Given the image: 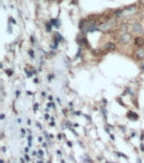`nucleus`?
<instances>
[{
    "label": "nucleus",
    "mask_w": 144,
    "mask_h": 163,
    "mask_svg": "<svg viewBox=\"0 0 144 163\" xmlns=\"http://www.w3.org/2000/svg\"><path fill=\"white\" fill-rule=\"evenodd\" d=\"M135 44L138 47H143L144 46V36H136V38H135Z\"/></svg>",
    "instance_id": "20e7f679"
},
{
    "label": "nucleus",
    "mask_w": 144,
    "mask_h": 163,
    "mask_svg": "<svg viewBox=\"0 0 144 163\" xmlns=\"http://www.w3.org/2000/svg\"><path fill=\"white\" fill-rule=\"evenodd\" d=\"M127 117H128V118H130V119H131V120H138V119H139V117H138V114H133V112H132V111H130V112H128V114H127Z\"/></svg>",
    "instance_id": "423d86ee"
},
{
    "label": "nucleus",
    "mask_w": 144,
    "mask_h": 163,
    "mask_svg": "<svg viewBox=\"0 0 144 163\" xmlns=\"http://www.w3.org/2000/svg\"><path fill=\"white\" fill-rule=\"evenodd\" d=\"M133 54H135V58L136 59H139V60H144V48H143V47L136 48Z\"/></svg>",
    "instance_id": "f03ea898"
},
{
    "label": "nucleus",
    "mask_w": 144,
    "mask_h": 163,
    "mask_svg": "<svg viewBox=\"0 0 144 163\" xmlns=\"http://www.w3.org/2000/svg\"><path fill=\"white\" fill-rule=\"evenodd\" d=\"M143 68H144V63H143Z\"/></svg>",
    "instance_id": "0eeeda50"
},
{
    "label": "nucleus",
    "mask_w": 144,
    "mask_h": 163,
    "mask_svg": "<svg viewBox=\"0 0 144 163\" xmlns=\"http://www.w3.org/2000/svg\"><path fill=\"white\" fill-rule=\"evenodd\" d=\"M115 48H116V46H115V43H112V41H108V43L106 44V47H104L106 51H115Z\"/></svg>",
    "instance_id": "39448f33"
},
{
    "label": "nucleus",
    "mask_w": 144,
    "mask_h": 163,
    "mask_svg": "<svg viewBox=\"0 0 144 163\" xmlns=\"http://www.w3.org/2000/svg\"><path fill=\"white\" fill-rule=\"evenodd\" d=\"M130 28H131V32H141L143 31V27H141L140 23L135 21V23L130 24Z\"/></svg>",
    "instance_id": "7ed1b4c3"
},
{
    "label": "nucleus",
    "mask_w": 144,
    "mask_h": 163,
    "mask_svg": "<svg viewBox=\"0 0 144 163\" xmlns=\"http://www.w3.org/2000/svg\"><path fill=\"white\" fill-rule=\"evenodd\" d=\"M131 35L130 34H128V32H125V34H121L120 36H119L118 38V40H119V43L120 44H128L131 41Z\"/></svg>",
    "instance_id": "f257e3e1"
}]
</instances>
